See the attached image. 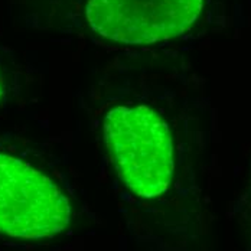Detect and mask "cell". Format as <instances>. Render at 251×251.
Instances as JSON below:
<instances>
[{"instance_id": "1", "label": "cell", "mask_w": 251, "mask_h": 251, "mask_svg": "<svg viewBox=\"0 0 251 251\" xmlns=\"http://www.w3.org/2000/svg\"><path fill=\"white\" fill-rule=\"evenodd\" d=\"M104 136L119 175L145 198L163 194L174 176V145L168 125L145 105H120L104 119Z\"/></svg>"}, {"instance_id": "2", "label": "cell", "mask_w": 251, "mask_h": 251, "mask_svg": "<svg viewBox=\"0 0 251 251\" xmlns=\"http://www.w3.org/2000/svg\"><path fill=\"white\" fill-rule=\"evenodd\" d=\"M68 200L48 176L0 154V231L15 238H47L70 223Z\"/></svg>"}, {"instance_id": "3", "label": "cell", "mask_w": 251, "mask_h": 251, "mask_svg": "<svg viewBox=\"0 0 251 251\" xmlns=\"http://www.w3.org/2000/svg\"><path fill=\"white\" fill-rule=\"evenodd\" d=\"M201 9L202 0H90L87 19L102 38L139 45L183 33Z\"/></svg>"}, {"instance_id": "4", "label": "cell", "mask_w": 251, "mask_h": 251, "mask_svg": "<svg viewBox=\"0 0 251 251\" xmlns=\"http://www.w3.org/2000/svg\"><path fill=\"white\" fill-rule=\"evenodd\" d=\"M1 94H3V88H1V78H0V97H1Z\"/></svg>"}]
</instances>
